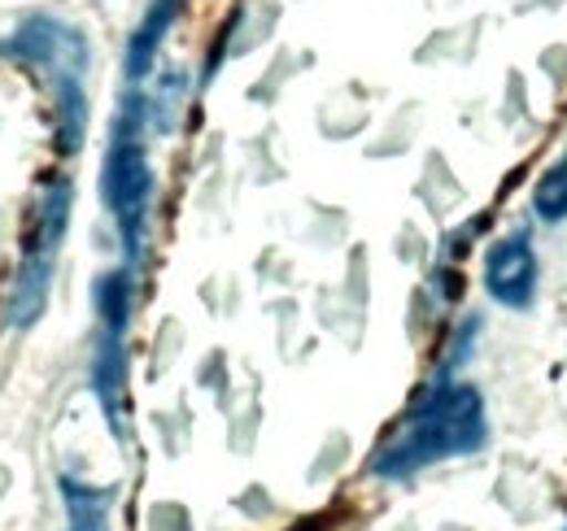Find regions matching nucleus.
Returning <instances> with one entry per match:
<instances>
[{
	"mask_svg": "<svg viewBox=\"0 0 567 531\" xmlns=\"http://www.w3.org/2000/svg\"><path fill=\"white\" fill-rule=\"evenodd\" d=\"M144 101L132 92L114 118L110 132V153H105V175H101V197L110 205L118 236H123V253L127 266H136L144 244V222H148V197H153V170L144 157Z\"/></svg>",
	"mask_w": 567,
	"mask_h": 531,
	"instance_id": "7ed1b4c3",
	"label": "nucleus"
},
{
	"mask_svg": "<svg viewBox=\"0 0 567 531\" xmlns=\"http://www.w3.org/2000/svg\"><path fill=\"white\" fill-rule=\"evenodd\" d=\"M485 400L472 384H436L398 427V436L375 454L371 470L380 479H406L445 458L476 454L485 445Z\"/></svg>",
	"mask_w": 567,
	"mask_h": 531,
	"instance_id": "f257e3e1",
	"label": "nucleus"
},
{
	"mask_svg": "<svg viewBox=\"0 0 567 531\" xmlns=\"http://www.w3.org/2000/svg\"><path fill=\"white\" fill-rule=\"evenodd\" d=\"M171 18H175V0H157L148 9V18L141 22V31L132 35V44H127V79L132 83H141L144 74H148L153 58H157V44H162V35L171 27Z\"/></svg>",
	"mask_w": 567,
	"mask_h": 531,
	"instance_id": "0eeeda50",
	"label": "nucleus"
},
{
	"mask_svg": "<svg viewBox=\"0 0 567 531\" xmlns=\"http://www.w3.org/2000/svg\"><path fill=\"white\" fill-rule=\"evenodd\" d=\"M66 222H71V184L66 179H49L44 197H40V209H35V222L27 231V244H22V262L13 270V283H9L4 319L13 327H31L44 314L49 279H53V262H58Z\"/></svg>",
	"mask_w": 567,
	"mask_h": 531,
	"instance_id": "20e7f679",
	"label": "nucleus"
},
{
	"mask_svg": "<svg viewBox=\"0 0 567 531\" xmlns=\"http://www.w3.org/2000/svg\"><path fill=\"white\" fill-rule=\"evenodd\" d=\"M62 497H66V531H110V492L105 488H87L62 479Z\"/></svg>",
	"mask_w": 567,
	"mask_h": 531,
	"instance_id": "6e6552de",
	"label": "nucleus"
},
{
	"mask_svg": "<svg viewBox=\"0 0 567 531\" xmlns=\"http://www.w3.org/2000/svg\"><path fill=\"white\" fill-rule=\"evenodd\" d=\"M0 58L40 66L49 74L53 101H58V135L62 153H79L87 127V101H83V74H87V40L71 22H58L49 13H31L13 35L0 40Z\"/></svg>",
	"mask_w": 567,
	"mask_h": 531,
	"instance_id": "f03ea898",
	"label": "nucleus"
},
{
	"mask_svg": "<svg viewBox=\"0 0 567 531\" xmlns=\"http://www.w3.org/2000/svg\"><path fill=\"white\" fill-rule=\"evenodd\" d=\"M533 209L542 222H564L567 218V153L537 179L533 188Z\"/></svg>",
	"mask_w": 567,
	"mask_h": 531,
	"instance_id": "1a4fd4ad",
	"label": "nucleus"
},
{
	"mask_svg": "<svg viewBox=\"0 0 567 531\" xmlns=\"http://www.w3.org/2000/svg\"><path fill=\"white\" fill-rule=\"evenodd\" d=\"M485 292L506 310H528L537 296V253L528 236H506L497 240L485 258Z\"/></svg>",
	"mask_w": 567,
	"mask_h": 531,
	"instance_id": "423d86ee",
	"label": "nucleus"
},
{
	"mask_svg": "<svg viewBox=\"0 0 567 531\" xmlns=\"http://www.w3.org/2000/svg\"><path fill=\"white\" fill-rule=\"evenodd\" d=\"M96 314L101 335L92 353V393L101 400L110 431L127 440V310H132V266L110 270L96 279Z\"/></svg>",
	"mask_w": 567,
	"mask_h": 531,
	"instance_id": "39448f33",
	"label": "nucleus"
}]
</instances>
